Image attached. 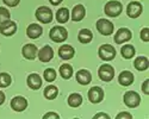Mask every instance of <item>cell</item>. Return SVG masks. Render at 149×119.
<instances>
[{"label":"cell","mask_w":149,"mask_h":119,"mask_svg":"<svg viewBox=\"0 0 149 119\" xmlns=\"http://www.w3.org/2000/svg\"><path fill=\"white\" fill-rule=\"evenodd\" d=\"M140 102H141V98L136 92L129 91L124 94V104H125L128 107H130V109L137 107L140 105Z\"/></svg>","instance_id":"cell-7"},{"label":"cell","mask_w":149,"mask_h":119,"mask_svg":"<svg viewBox=\"0 0 149 119\" xmlns=\"http://www.w3.org/2000/svg\"><path fill=\"white\" fill-rule=\"evenodd\" d=\"M82 104V97L78 93H73L68 97V105L72 107H79Z\"/></svg>","instance_id":"cell-27"},{"label":"cell","mask_w":149,"mask_h":119,"mask_svg":"<svg viewBox=\"0 0 149 119\" xmlns=\"http://www.w3.org/2000/svg\"><path fill=\"white\" fill-rule=\"evenodd\" d=\"M49 37H50L52 41L56 42V43H61V42H65L68 37V32L63 26H54L50 32H49Z\"/></svg>","instance_id":"cell-1"},{"label":"cell","mask_w":149,"mask_h":119,"mask_svg":"<svg viewBox=\"0 0 149 119\" xmlns=\"http://www.w3.org/2000/svg\"><path fill=\"white\" fill-rule=\"evenodd\" d=\"M26 82H28L29 88L35 89V91H36V89H40V88L42 87V77H41L38 74H36V73L30 74V75L28 76Z\"/></svg>","instance_id":"cell-17"},{"label":"cell","mask_w":149,"mask_h":119,"mask_svg":"<svg viewBox=\"0 0 149 119\" xmlns=\"http://www.w3.org/2000/svg\"><path fill=\"white\" fill-rule=\"evenodd\" d=\"M3 1H4L5 5H7L10 7H16L19 4L20 0H3Z\"/></svg>","instance_id":"cell-32"},{"label":"cell","mask_w":149,"mask_h":119,"mask_svg":"<svg viewBox=\"0 0 149 119\" xmlns=\"http://www.w3.org/2000/svg\"><path fill=\"white\" fill-rule=\"evenodd\" d=\"M60 75L63 77L65 80H68L73 75V67L68 63H65L60 67Z\"/></svg>","instance_id":"cell-25"},{"label":"cell","mask_w":149,"mask_h":119,"mask_svg":"<svg viewBox=\"0 0 149 119\" xmlns=\"http://www.w3.org/2000/svg\"><path fill=\"white\" fill-rule=\"evenodd\" d=\"M74 55H75V50H74V48L68 45V44H63L60 46L58 49V56L62 58V59H70L74 57Z\"/></svg>","instance_id":"cell-14"},{"label":"cell","mask_w":149,"mask_h":119,"mask_svg":"<svg viewBox=\"0 0 149 119\" xmlns=\"http://www.w3.org/2000/svg\"><path fill=\"white\" fill-rule=\"evenodd\" d=\"M49 1H50V4H52V5L57 6V5H60L62 1H63V0H49Z\"/></svg>","instance_id":"cell-38"},{"label":"cell","mask_w":149,"mask_h":119,"mask_svg":"<svg viewBox=\"0 0 149 119\" xmlns=\"http://www.w3.org/2000/svg\"><path fill=\"white\" fill-rule=\"evenodd\" d=\"M4 102H5V94L4 92L0 91V105H3Z\"/></svg>","instance_id":"cell-37"},{"label":"cell","mask_w":149,"mask_h":119,"mask_svg":"<svg viewBox=\"0 0 149 119\" xmlns=\"http://www.w3.org/2000/svg\"><path fill=\"white\" fill-rule=\"evenodd\" d=\"M12 77L7 73H0V88H6L11 85Z\"/></svg>","instance_id":"cell-28"},{"label":"cell","mask_w":149,"mask_h":119,"mask_svg":"<svg viewBox=\"0 0 149 119\" xmlns=\"http://www.w3.org/2000/svg\"><path fill=\"white\" fill-rule=\"evenodd\" d=\"M43 77L45 81L48 82H52L56 79V71L53 69V68H48L44 70V74H43Z\"/></svg>","instance_id":"cell-29"},{"label":"cell","mask_w":149,"mask_h":119,"mask_svg":"<svg viewBox=\"0 0 149 119\" xmlns=\"http://www.w3.org/2000/svg\"><path fill=\"white\" fill-rule=\"evenodd\" d=\"M36 18L43 24H48L53 20V12L47 6H41L36 10Z\"/></svg>","instance_id":"cell-4"},{"label":"cell","mask_w":149,"mask_h":119,"mask_svg":"<svg viewBox=\"0 0 149 119\" xmlns=\"http://www.w3.org/2000/svg\"><path fill=\"white\" fill-rule=\"evenodd\" d=\"M94 119H98V118H104V119H110V116L106 114V113H97L94 117Z\"/></svg>","instance_id":"cell-36"},{"label":"cell","mask_w":149,"mask_h":119,"mask_svg":"<svg viewBox=\"0 0 149 119\" xmlns=\"http://www.w3.org/2000/svg\"><path fill=\"white\" fill-rule=\"evenodd\" d=\"M43 118H44V119H48V118H55V119H58L60 117H58V114H56V113H52V112H49V113L44 114V116H43Z\"/></svg>","instance_id":"cell-35"},{"label":"cell","mask_w":149,"mask_h":119,"mask_svg":"<svg viewBox=\"0 0 149 119\" xmlns=\"http://www.w3.org/2000/svg\"><path fill=\"white\" fill-rule=\"evenodd\" d=\"M122 10H123L122 4L119 1H115V0L113 1H109L105 5V8H104L105 15L109 16V17H112V18L119 16L122 13Z\"/></svg>","instance_id":"cell-5"},{"label":"cell","mask_w":149,"mask_h":119,"mask_svg":"<svg viewBox=\"0 0 149 119\" xmlns=\"http://www.w3.org/2000/svg\"><path fill=\"white\" fill-rule=\"evenodd\" d=\"M17 31V24L12 20H5L0 23V33L4 36H12Z\"/></svg>","instance_id":"cell-8"},{"label":"cell","mask_w":149,"mask_h":119,"mask_svg":"<svg viewBox=\"0 0 149 119\" xmlns=\"http://www.w3.org/2000/svg\"><path fill=\"white\" fill-rule=\"evenodd\" d=\"M57 94H58V89H57V87L54 86V85L48 86V87H45V89H44V97H45L48 100H54V99L57 97Z\"/></svg>","instance_id":"cell-26"},{"label":"cell","mask_w":149,"mask_h":119,"mask_svg":"<svg viewBox=\"0 0 149 119\" xmlns=\"http://www.w3.org/2000/svg\"><path fill=\"white\" fill-rule=\"evenodd\" d=\"M68 19H69V10L66 7H61L56 12V20L60 24H65L68 21Z\"/></svg>","instance_id":"cell-23"},{"label":"cell","mask_w":149,"mask_h":119,"mask_svg":"<svg viewBox=\"0 0 149 119\" xmlns=\"http://www.w3.org/2000/svg\"><path fill=\"white\" fill-rule=\"evenodd\" d=\"M78 38H79V41H80L81 43L87 44V43H90V42L92 41V38H93V33H92V31L88 30V29H82V30L79 31Z\"/></svg>","instance_id":"cell-22"},{"label":"cell","mask_w":149,"mask_h":119,"mask_svg":"<svg viewBox=\"0 0 149 119\" xmlns=\"http://www.w3.org/2000/svg\"><path fill=\"white\" fill-rule=\"evenodd\" d=\"M43 32V29L42 26L40 25V24H30V25L28 26L26 29V35H28V37L29 38H32V39H36V38H38L40 36L42 35Z\"/></svg>","instance_id":"cell-15"},{"label":"cell","mask_w":149,"mask_h":119,"mask_svg":"<svg viewBox=\"0 0 149 119\" xmlns=\"http://www.w3.org/2000/svg\"><path fill=\"white\" fill-rule=\"evenodd\" d=\"M77 81L82 86H86L92 81V75L88 70L86 69H81L77 73Z\"/></svg>","instance_id":"cell-18"},{"label":"cell","mask_w":149,"mask_h":119,"mask_svg":"<svg viewBox=\"0 0 149 119\" xmlns=\"http://www.w3.org/2000/svg\"><path fill=\"white\" fill-rule=\"evenodd\" d=\"M85 15H86L85 7L82 5H75V6L73 7V10H72L70 17H72V20L73 21H80V20L84 19Z\"/></svg>","instance_id":"cell-19"},{"label":"cell","mask_w":149,"mask_h":119,"mask_svg":"<svg viewBox=\"0 0 149 119\" xmlns=\"http://www.w3.org/2000/svg\"><path fill=\"white\" fill-rule=\"evenodd\" d=\"M97 30L100 32L103 36H110V35L113 33L115 26L110 20L102 18V19H99L97 21Z\"/></svg>","instance_id":"cell-6"},{"label":"cell","mask_w":149,"mask_h":119,"mask_svg":"<svg viewBox=\"0 0 149 119\" xmlns=\"http://www.w3.org/2000/svg\"><path fill=\"white\" fill-rule=\"evenodd\" d=\"M142 92H143L146 95L149 94V80H148V79L143 82V85H142Z\"/></svg>","instance_id":"cell-34"},{"label":"cell","mask_w":149,"mask_h":119,"mask_svg":"<svg viewBox=\"0 0 149 119\" xmlns=\"http://www.w3.org/2000/svg\"><path fill=\"white\" fill-rule=\"evenodd\" d=\"M37 55H38V58L41 62H49L50 59L54 57V51H53V48L49 46V45H44L40 51H37Z\"/></svg>","instance_id":"cell-12"},{"label":"cell","mask_w":149,"mask_h":119,"mask_svg":"<svg viewBox=\"0 0 149 119\" xmlns=\"http://www.w3.org/2000/svg\"><path fill=\"white\" fill-rule=\"evenodd\" d=\"M11 107H12V110L16 111V112H22L24 110H26L28 100L24 97H19L18 95V97H15L11 100Z\"/></svg>","instance_id":"cell-11"},{"label":"cell","mask_w":149,"mask_h":119,"mask_svg":"<svg viewBox=\"0 0 149 119\" xmlns=\"http://www.w3.org/2000/svg\"><path fill=\"white\" fill-rule=\"evenodd\" d=\"M134 67L137 69V70H140V71H143V70L148 69V67H149L148 58L144 57V56H139V57L134 61Z\"/></svg>","instance_id":"cell-21"},{"label":"cell","mask_w":149,"mask_h":119,"mask_svg":"<svg viewBox=\"0 0 149 119\" xmlns=\"http://www.w3.org/2000/svg\"><path fill=\"white\" fill-rule=\"evenodd\" d=\"M116 118H117V119H131L132 116H131L130 113H128V112H122V113L117 114Z\"/></svg>","instance_id":"cell-33"},{"label":"cell","mask_w":149,"mask_h":119,"mask_svg":"<svg viewBox=\"0 0 149 119\" xmlns=\"http://www.w3.org/2000/svg\"><path fill=\"white\" fill-rule=\"evenodd\" d=\"M10 18H11V13L8 12V10H6L5 7H0V23L8 20Z\"/></svg>","instance_id":"cell-30"},{"label":"cell","mask_w":149,"mask_h":119,"mask_svg":"<svg viewBox=\"0 0 149 119\" xmlns=\"http://www.w3.org/2000/svg\"><path fill=\"white\" fill-rule=\"evenodd\" d=\"M98 75L100 77L102 81H105V82H109L111 81L113 77H115V69L112 66H110L107 63H104L99 67V70H98Z\"/></svg>","instance_id":"cell-3"},{"label":"cell","mask_w":149,"mask_h":119,"mask_svg":"<svg viewBox=\"0 0 149 119\" xmlns=\"http://www.w3.org/2000/svg\"><path fill=\"white\" fill-rule=\"evenodd\" d=\"M142 5L137 1H131L129 5H128V8H127V15L130 17V18H137L141 16L142 13Z\"/></svg>","instance_id":"cell-13"},{"label":"cell","mask_w":149,"mask_h":119,"mask_svg":"<svg viewBox=\"0 0 149 119\" xmlns=\"http://www.w3.org/2000/svg\"><path fill=\"white\" fill-rule=\"evenodd\" d=\"M98 54L103 61H112L116 57V49L111 44H103L99 48Z\"/></svg>","instance_id":"cell-2"},{"label":"cell","mask_w":149,"mask_h":119,"mask_svg":"<svg viewBox=\"0 0 149 119\" xmlns=\"http://www.w3.org/2000/svg\"><path fill=\"white\" fill-rule=\"evenodd\" d=\"M118 82L122 86H130L134 82V74L129 70H124L118 76Z\"/></svg>","instance_id":"cell-20"},{"label":"cell","mask_w":149,"mask_h":119,"mask_svg":"<svg viewBox=\"0 0 149 119\" xmlns=\"http://www.w3.org/2000/svg\"><path fill=\"white\" fill-rule=\"evenodd\" d=\"M135 48L134 45L131 44H125V45H123L122 46V49H120V54L124 58H127V59H130L135 56Z\"/></svg>","instance_id":"cell-24"},{"label":"cell","mask_w":149,"mask_h":119,"mask_svg":"<svg viewBox=\"0 0 149 119\" xmlns=\"http://www.w3.org/2000/svg\"><path fill=\"white\" fill-rule=\"evenodd\" d=\"M37 46L35 44H25L22 49V54L26 59H35L37 56Z\"/></svg>","instance_id":"cell-16"},{"label":"cell","mask_w":149,"mask_h":119,"mask_svg":"<svg viewBox=\"0 0 149 119\" xmlns=\"http://www.w3.org/2000/svg\"><path fill=\"white\" fill-rule=\"evenodd\" d=\"M131 37H132V35H131V31L129 29L120 28V29H118V31L115 35V42L117 44H123V43L130 41Z\"/></svg>","instance_id":"cell-9"},{"label":"cell","mask_w":149,"mask_h":119,"mask_svg":"<svg viewBox=\"0 0 149 119\" xmlns=\"http://www.w3.org/2000/svg\"><path fill=\"white\" fill-rule=\"evenodd\" d=\"M141 39L143 42H146V43L149 42V29L148 28L142 29V31H141Z\"/></svg>","instance_id":"cell-31"},{"label":"cell","mask_w":149,"mask_h":119,"mask_svg":"<svg viewBox=\"0 0 149 119\" xmlns=\"http://www.w3.org/2000/svg\"><path fill=\"white\" fill-rule=\"evenodd\" d=\"M88 99L92 104H99L102 102L103 99H104V91L98 87V86H94L90 89L88 92Z\"/></svg>","instance_id":"cell-10"}]
</instances>
